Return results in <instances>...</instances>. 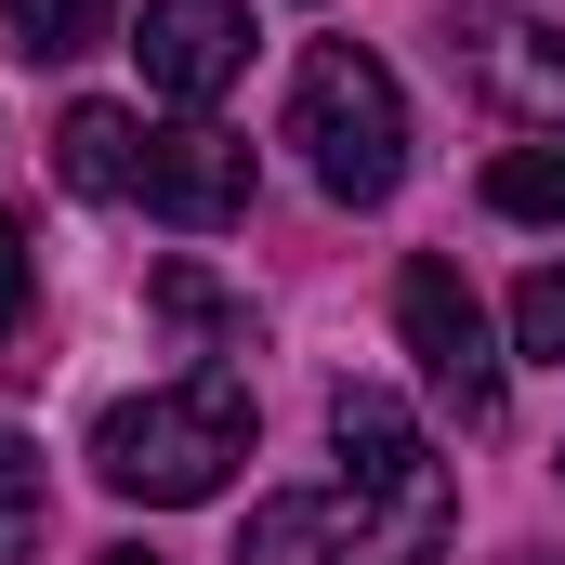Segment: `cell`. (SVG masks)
Segmentation results:
<instances>
[{
  "label": "cell",
  "mask_w": 565,
  "mask_h": 565,
  "mask_svg": "<svg viewBox=\"0 0 565 565\" xmlns=\"http://www.w3.org/2000/svg\"><path fill=\"white\" fill-rule=\"evenodd\" d=\"M250 382L237 369H198V382H158L132 408H106L93 422V473L119 487V500H158V513H184V500H224L237 487V460H250Z\"/></svg>",
  "instance_id": "cell-1"
},
{
  "label": "cell",
  "mask_w": 565,
  "mask_h": 565,
  "mask_svg": "<svg viewBox=\"0 0 565 565\" xmlns=\"http://www.w3.org/2000/svg\"><path fill=\"white\" fill-rule=\"evenodd\" d=\"M289 145H302L316 198L382 211V198L408 184V93H395V66H382L369 40H316L302 79H289Z\"/></svg>",
  "instance_id": "cell-2"
},
{
  "label": "cell",
  "mask_w": 565,
  "mask_h": 565,
  "mask_svg": "<svg viewBox=\"0 0 565 565\" xmlns=\"http://www.w3.org/2000/svg\"><path fill=\"white\" fill-rule=\"evenodd\" d=\"M395 329H408V355H422L434 408L460 434H500V329H487V302L460 289V264H408V277H395Z\"/></svg>",
  "instance_id": "cell-3"
},
{
  "label": "cell",
  "mask_w": 565,
  "mask_h": 565,
  "mask_svg": "<svg viewBox=\"0 0 565 565\" xmlns=\"http://www.w3.org/2000/svg\"><path fill=\"white\" fill-rule=\"evenodd\" d=\"M434 553H447V526H408V513H382V500H355V487L264 500L250 540H237V565H434Z\"/></svg>",
  "instance_id": "cell-4"
},
{
  "label": "cell",
  "mask_w": 565,
  "mask_h": 565,
  "mask_svg": "<svg viewBox=\"0 0 565 565\" xmlns=\"http://www.w3.org/2000/svg\"><path fill=\"white\" fill-rule=\"evenodd\" d=\"M329 460H342L355 500H382V513H408V526H447V460H434V434L408 422V395L342 382V395H329Z\"/></svg>",
  "instance_id": "cell-5"
},
{
  "label": "cell",
  "mask_w": 565,
  "mask_h": 565,
  "mask_svg": "<svg viewBox=\"0 0 565 565\" xmlns=\"http://www.w3.org/2000/svg\"><path fill=\"white\" fill-rule=\"evenodd\" d=\"M158 224H184V237H211V224H237L250 211V145L224 132V119H171V132H145V184H132Z\"/></svg>",
  "instance_id": "cell-6"
},
{
  "label": "cell",
  "mask_w": 565,
  "mask_h": 565,
  "mask_svg": "<svg viewBox=\"0 0 565 565\" xmlns=\"http://www.w3.org/2000/svg\"><path fill=\"white\" fill-rule=\"evenodd\" d=\"M132 53H145V93H171V106H211V93L250 66V13H237V0H145Z\"/></svg>",
  "instance_id": "cell-7"
},
{
  "label": "cell",
  "mask_w": 565,
  "mask_h": 565,
  "mask_svg": "<svg viewBox=\"0 0 565 565\" xmlns=\"http://www.w3.org/2000/svg\"><path fill=\"white\" fill-rule=\"evenodd\" d=\"M460 79L487 93V106H513V119H540V132H565V40H540V26H513V13H473L460 40Z\"/></svg>",
  "instance_id": "cell-8"
},
{
  "label": "cell",
  "mask_w": 565,
  "mask_h": 565,
  "mask_svg": "<svg viewBox=\"0 0 565 565\" xmlns=\"http://www.w3.org/2000/svg\"><path fill=\"white\" fill-rule=\"evenodd\" d=\"M53 158H66L79 198H132V184H145V119H132V106H66Z\"/></svg>",
  "instance_id": "cell-9"
},
{
  "label": "cell",
  "mask_w": 565,
  "mask_h": 565,
  "mask_svg": "<svg viewBox=\"0 0 565 565\" xmlns=\"http://www.w3.org/2000/svg\"><path fill=\"white\" fill-rule=\"evenodd\" d=\"M487 211H500V224H553V237H565V132L500 145V158H487Z\"/></svg>",
  "instance_id": "cell-10"
},
{
  "label": "cell",
  "mask_w": 565,
  "mask_h": 565,
  "mask_svg": "<svg viewBox=\"0 0 565 565\" xmlns=\"http://www.w3.org/2000/svg\"><path fill=\"white\" fill-rule=\"evenodd\" d=\"M40 526H53V487H40V447L0 422V565L40 553Z\"/></svg>",
  "instance_id": "cell-11"
},
{
  "label": "cell",
  "mask_w": 565,
  "mask_h": 565,
  "mask_svg": "<svg viewBox=\"0 0 565 565\" xmlns=\"http://www.w3.org/2000/svg\"><path fill=\"white\" fill-rule=\"evenodd\" d=\"M106 13H119V0H0L13 53H40V66H53V53H93V40H106Z\"/></svg>",
  "instance_id": "cell-12"
},
{
  "label": "cell",
  "mask_w": 565,
  "mask_h": 565,
  "mask_svg": "<svg viewBox=\"0 0 565 565\" xmlns=\"http://www.w3.org/2000/svg\"><path fill=\"white\" fill-rule=\"evenodd\" d=\"M513 355H553L565 369V264H540V277L513 289Z\"/></svg>",
  "instance_id": "cell-13"
},
{
  "label": "cell",
  "mask_w": 565,
  "mask_h": 565,
  "mask_svg": "<svg viewBox=\"0 0 565 565\" xmlns=\"http://www.w3.org/2000/svg\"><path fill=\"white\" fill-rule=\"evenodd\" d=\"M158 302H171L184 329H237V302H224V289L198 277V264H171V277H158Z\"/></svg>",
  "instance_id": "cell-14"
},
{
  "label": "cell",
  "mask_w": 565,
  "mask_h": 565,
  "mask_svg": "<svg viewBox=\"0 0 565 565\" xmlns=\"http://www.w3.org/2000/svg\"><path fill=\"white\" fill-rule=\"evenodd\" d=\"M26 277H40V250H26V224L0 211V342H13V316H26Z\"/></svg>",
  "instance_id": "cell-15"
},
{
  "label": "cell",
  "mask_w": 565,
  "mask_h": 565,
  "mask_svg": "<svg viewBox=\"0 0 565 565\" xmlns=\"http://www.w3.org/2000/svg\"><path fill=\"white\" fill-rule=\"evenodd\" d=\"M93 565H171V553H145V540H119V553H93Z\"/></svg>",
  "instance_id": "cell-16"
},
{
  "label": "cell",
  "mask_w": 565,
  "mask_h": 565,
  "mask_svg": "<svg viewBox=\"0 0 565 565\" xmlns=\"http://www.w3.org/2000/svg\"><path fill=\"white\" fill-rule=\"evenodd\" d=\"M540 13H565V0H540Z\"/></svg>",
  "instance_id": "cell-17"
},
{
  "label": "cell",
  "mask_w": 565,
  "mask_h": 565,
  "mask_svg": "<svg viewBox=\"0 0 565 565\" xmlns=\"http://www.w3.org/2000/svg\"><path fill=\"white\" fill-rule=\"evenodd\" d=\"M553 473H565V460H553Z\"/></svg>",
  "instance_id": "cell-18"
}]
</instances>
